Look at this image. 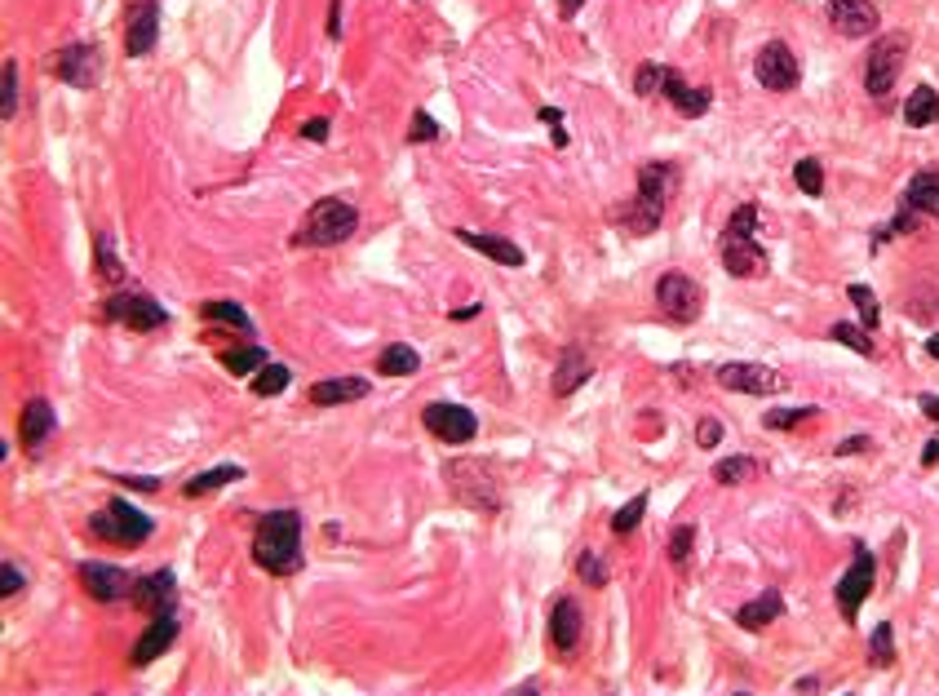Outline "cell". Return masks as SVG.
Returning a JSON list of instances; mask_svg holds the SVG:
<instances>
[{
  "instance_id": "52a82bcc",
  "label": "cell",
  "mask_w": 939,
  "mask_h": 696,
  "mask_svg": "<svg viewBox=\"0 0 939 696\" xmlns=\"http://www.w3.org/2000/svg\"><path fill=\"white\" fill-rule=\"evenodd\" d=\"M107 320L129 324V329H138V333H151V329H164V324H169V315H164V306L156 298H147V293L116 289L107 298Z\"/></svg>"
},
{
  "instance_id": "4dcf8cb0",
  "label": "cell",
  "mask_w": 939,
  "mask_h": 696,
  "mask_svg": "<svg viewBox=\"0 0 939 696\" xmlns=\"http://www.w3.org/2000/svg\"><path fill=\"white\" fill-rule=\"evenodd\" d=\"M200 315H204V320H213V324H231V329H240V333H253L249 311H244V306H235V302H204Z\"/></svg>"
},
{
  "instance_id": "8992f818",
  "label": "cell",
  "mask_w": 939,
  "mask_h": 696,
  "mask_svg": "<svg viewBox=\"0 0 939 696\" xmlns=\"http://www.w3.org/2000/svg\"><path fill=\"white\" fill-rule=\"evenodd\" d=\"M656 306L674 324H691L700 311H705V289H700V284L691 280V275H683V271H665L656 280Z\"/></svg>"
},
{
  "instance_id": "7c38bea8",
  "label": "cell",
  "mask_w": 939,
  "mask_h": 696,
  "mask_svg": "<svg viewBox=\"0 0 939 696\" xmlns=\"http://www.w3.org/2000/svg\"><path fill=\"white\" fill-rule=\"evenodd\" d=\"M448 484H452V493H457V501H466V506L497 510V484H492L488 470H483L479 462H452L448 466Z\"/></svg>"
},
{
  "instance_id": "5b68a950",
  "label": "cell",
  "mask_w": 939,
  "mask_h": 696,
  "mask_svg": "<svg viewBox=\"0 0 939 696\" xmlns=\"http://www.w3.org/2000/svg\"><path fill=\"white\" fill-rule=\"evenodd\" d=\"M904 58H908V36L904 32L877 36L869 45V58H864V89H869L873 98H886L891 94V85L900 80Z\"/></svg>"
},
{
  "instance_id": "ac0fdd59",
  "label": "cell",
  "mask_w": 939,
  "mask_h": 696,
  "mask_svg": "<svg viewBox=\"0 0 939 696\" xmlns=\"http://www.w3.org/2000/svg\"><path fill=\"white\" fill-rule=\"evenodd\" d=\"M590 373H594L590 355H585L581 346H567V351L559 355V364H554V395H559V399L576 395L585 382H590Z\"/></svg>"
},
{
  "instance_id": "ba28073f",
  "label": "cell",
  "mask_w": 939,
  "mask_h": 696,
  "mask_svg": "<svg viewBox=\"0 0 939 696\" xmlns=\"http://www.w3.org/2000/svg\"><path fill=\"white\" fill-rule=\"evenodd\" d=\"M753 76L771 94H789V89H798V58H793V49L784 40H767L758 49V58H753Z\"/></svg>"
},
{
  "instance_id": "7bdbcfd3",
  "label": "cell",
  "mask_w": 939,
  "mask_h": 696,
  "mask_svg": "<svg viewBox=\"0 0 939 696\" xmlns=\"http://www.w3.org/2000/svg\"><path fill=\"white\" fill-rule=\"evenodd\" d=\"M98 266H102V275H107L111 284L125 280V271H120V262H116V244H111V235H98Z\"/></svg>"
},
{
  "instance_id": "7a4b0ae2",
  "label": "cell",
  "mask_w": 939,
  "mask_h": 696,
  "mask_svg": "<svg viewBox=\"0 0 939 696\" xmlns=\"http://www.w3.org/2000/svg\"><path fill=\"white\" fill-rule=\"evenodd\" d=\"M359 227V209L350 200H337V196H324L306 209L302 227L293 231V244L297 249H328V244H342L350 240Z\"/></svg>"
},
{
  "instance_id": "836d02e7",
  "label": "cell",
  "mask_w": 939,
  "mask_h": 696,
  "mask_svg": "<svg viewBox=\"0 0 939 696\" xmlns=\"http://www.w3.org/2000/svg\"><path fill=\"white\" fill-rule=\"evenodd\" d=\"M288 382H293V373H288L284 364H266V368H257V377H253V395H262V399L284 395Z\"/></svg>"
},
{
  "instance_id": "f35d334b",
  "label": "cell",
  "mask_w": 939,
  "mask_h": 696,
  "mask_svg": "<svg viewBox=\"0 0 939 696\" xmlns=\"http://www.w3.org/2000/svg\"><path fill=\"white\" fill-rule=\"evenodd\" d=\"M869 665H877V670H886V665H895V630L886 626V621L873 630V643H869Z\"/></svg>"
},
{
  "instance_id": "6f0895ef",
  "label": "cell",
  "mask_w": 939,
  "mask_h": 696,
  "mask_svg": "<svg viewBox=\"0 0 939 696\" xmlns=\"http://www.w3.org/2000/svg\"><path fill=\"white\" fill-rule=\"evenodd\" d=\"M585 5V0H559V14L563 18H576V9H581Z\"/></svg>"
},
{
  "instance_id": "cb8c5ba5",
  "label": "cell",
  "mask_w": 939,
  "mask_h": 696,
  "mask_svg": "<svg viewBox=\"0 0 939 696\" xmlns=\"http://www.w3.org/2000/svg\"><path fill=\"white\" fill-rule=\"evenodd\" d=\"M173 639H178V621L169 617V612H160V621L151 626L147 634L138 639V648H133V665H151L160 657V652L173 648Z\"/></svg>"
},
{
  "instance_id": "74e56055",
  "label": "cell",
  "mask_w": 939,
  "mask_h": 696,
  "mask_svg": "<svg viewBox=\"0 0 939 696\" xmlns=\"http://www.w3.org/2000/svg\"><path fill=\"white\" fill-rule=\"evenodd\" d=\"M846 293H851V302H855V311H860V324H864V329L882 324V306H877L869 284H846Z\"/></svg>"
},
{
  "instance_id": "db71d44e",
  "label": "cell",
  "mask_w": 939,
  "mask_h": 696,
  "mask_svg": "<svg viewBox=\"0 0 939 696\" xmlns=\"http://www.w3.org/2000/svg\"><path fill=\"white\" fill-rule=\"evenodd\" d=\"M125 488H138V493H160V479H125V475H116Z\"/></svg>"
},
{
  "instance_id": "680465c9",
  "label": "cell",
  "mask_w": 939,
  "mask_h": 696,
  "mask_svg": "<svg viewBox=\"0 0 939 696\" xmlns=\"http://www.w3.org/2000/svg\"><path fill=\"white\" fill-rule=\"evenodd\" d=\"M926 351H931L935 360H939V333H931V337H926Z\"/></svg>"
},
{
  "instance_id": "484cf974",
  "label": "cell",
  "mask_w": 939,
  "mask_h": 696,
  "mask_svg": "<svg viewBox=\"0 0 939 696\" xmlns=\"http://www.w3.org/2000/svg\"><path fill=\"white\" fill-rule=\"evenodd\" d=\"M900 204H908L913 213H926V218H939V173H917L904 187Z\"/></svg>"
},
{
  "instance_id": "11a10c76",
  "label": "cell",
  "mask_w": 939,
  "mask_h": 696,
  "mask_svg": "<svg viewBox=\"0 0 939 696\" xmlns=\"http://www.w3.org/2000/svg\"><path fill=\"white\" fill-rule=\"evenodd\" d=\"M917 404H922V413L931 417V422H939V399H935V395H922Z\"/></svg>"
},
{
  "instance_id": "ab89813d",
  "label": "cell",
  "mask_w": 939,
  "mask_h": 696,
  "mask_svg": "<svg viewBox=\"0 0 939 696\" xmlns=\"http://www.w3.org/2000/svg\"><path fill=\"white\" fill-rule=\"evenodd\" d=\"M793 182H798L802 196H820V191H824V169H820V160H798V165H793Z\"/></svg>"
},
{
  "instance_id": "9a60e30c",
  "label": "cell",
  "mask_w": 939,
  "mask_h": 696,
  "mask_svg": "<svg viewBox=\"0 0 939 696\" xmlns=\"http://www.w3.org/2000/svg\"><path fill=\"white\" fill-rule=\"evenodd\" d=\"M829 23L833 32H842L846 40H860V36H873L882 14H877L873 0H829Z\"/></svg>"
},
{
  "instance_id": "d4e9b609",
  "label": "cell",
  "mask_w": 939,
  "mask_h": 696,
  "mask_svg": "<svg viewBox=\"0 0 939 696\" xmlns=\"http://www.w3.org/2000/svg\"><path fill=\"white\" fill-rule=\"evenodd\" d=\"M461 244H470V249H479L483 258L501 262V266H523V249L510 240H501V235H483V231H457Z\"/></svg>"
},
{
  "instance_id": "1f68e13d",
  "label": "cell",
  "mask_w": 939,
  "mask_h": 696,
  "mask_svg": "<svg viewBox=\"0 0 939 696\" xmlns=\"http://www.w3.org/2000/svg\"><path fill=\"white\" fill-rule=\"evenodd\" d=\"M266 364H271V355H266L262 346H240V351H226L222 355V368H226V373H235V377L257 373V368H266Z\"/></svg>"
},
{
  "instance_id": "681fc988",
  "label": "cell",
  "mask_w": 939,
  "mask_h": 696,
  "mask_svg": "<svg viewBox=\"0 0 939 696\" xmlns=\"http://www.w3.org/2000/svg\"><path fill=\"white\" fill-rule=\"evenodd\" d=\"M0 572H5V586H0V590H5V599H14V595H18V590H23V586H27V577H23V568H18V564H5V568H0Z\"/></svg>"
},
{
  "instance_id": "ffe728a7",
  "label": "cell",
  "mask_w": 939,
  "mask_h": 696,
  "mask_svg": "<svg viewBox=\"0 0 939 696\" xmlns=\"http://www.w3.org/2000/svg\"><path fill=\"white\" fill-rule=\"evenodd\" d=\"M550 643L563 657H572L576 643H581V608H576L572 599H559L550 608Z\"/></svg>"
},
{
  "instance_id": "60d3db41",
  "label": "cell",
  "mask_w": 939,
  "mask_h": 696,
  "mask_svg": "<svg viewBox=\"0 0 939 696\" xmlns=\"http://www.w3.org/2000/svg\"><path fill=\"white\" fill-rule=\"evenodd\" d=\"M665 76H669L665 63H643V67H638V76H634V94L638 98H652L656 89H665Z\"/></svg>"
},
{
  "instance_id": "30bf717a",
  "label": "cell",
  "mask_w": 939,
  "mask_h": 696,
  "mask_svg": "<svg viewBox=\"0 0 939 696\" xmlns=\"http://www.w3.org/2000/svg\"><path fill=\"white\" fill-rule=\"evenodd\" d=\"M718 382L736 395H780L784 391V373L767 364H722Z\"/></svg>"
},
{
  "instance_id": "c3c4849f",
  "label": "cell",
  "mask_w": 939,
  "mask_h": 696,
  "mask_svg": "<svg viewBox=\"0 0 939 696\" xmlns=\"http://www.w3.org/2000/svg\"><path fill=\"white\" fill-rule=\"evenodd\" d=\"M718 439H722V426L714 422V417H705V422L696 426V444L700 448H718Z\"/></svg>"
},
{
  "instance_id": "83f0119b",
  "label": "cell",
  "mask_w": 939,
  "mask_h": 696,
  "mask_svg": "<svg viewBox=\"0 0 939 696\" xmlns=\"http://www.w3.org/2000/svg\"><path fill=\"white\" fill-rule=\"evenodd\" d=\"M939 120V94L931 85H917L913 94H908L904 102V125H913V129H926V125H935Z\"/></svg>"
},
{
  "instance_id": "9f6ffc18",
  "label": "cell",
  "mask_w": 939,
  "mask_h": 696,
  "mask_svg": "<svg viewBox=\"0 0 939 696\" xmlns=\"http://www.w3.org/2000/svg\"><path fill=\"white\" fill-rule=\"evenodd\" d=\"M922 466H939V439H931V444L922 448Z\"/></svg>"
},
{
  "instance_id": "6da1fadb",
  "label": "cell",
  "mask_w": 939,
  "mask_h": 696,
  "mask_svg": "<svg viewBox=\"0 0 939 696\" xmlns=\"http://www.w3.org/2000/svg\"><path fill=\"white\" fill-rule=\"evenodd\" d=\"M253 559L257 568L275 572V577H288V572L302 568V515L297 510L266 515L253 537Z\"/></svg>"
},
{
  "instance_id": "b9f144b4",
  "label": "cell",
  "mask_w": 939,
  "mask_h": 696,
  "mask_svg": "<svg viewBox=\"0 0 939 696\" xmlns=\"http://www.w3.org/2000/svg\"><path fill=\"white\" fill-rule=\"evenodd\" d=\"M0 116L14 120L18 116V63L5 58V94H0Z\"/></svg>"
},
{
  "instance_id": "603a6c76",
  "label": "cell",
  "mask_w": 939,
  "mask_h": 696,
  "mask_svg": "<svg viewBox=\"0 0 939 696\" xmlns=\"http://www.w3.org/2000/svg\"><path fill=\"white\" fill-rule=\"evenodd\" d=\"M660 218H665V204L652 200V196H634V204H625V209H616V227H625L629 235H647L660 227Z\"/></svg>"
},
{
  "instance_id": "9c48e42d",
  "label": "cell",
  "mask_w": 939,
  "mask_h": 696,
  "mask_svg": "<svg viewBox=\"0 0 939 696\" xmlns=\"http://www.w3.org/2000/svg\"><path fill=\"white\" fill-rule=\"evenodd\" d=\"M160 36V5L156 0H125V54L142 58L151 54Z\"/></svg>"
},
{
  "instance_id": "2e32d148",
  "label": "cell",
  "mask_w": 939,
  "mask_h": 696,
  "mask_svg": "<svg viewBox=\"0 0 939 696\" xmlns=\"http://www.w3.org/2000/svg\"><path fill=\"white\" fill-rule=\"evenodd\" d=\"M54 67L71 89H94L98 76H102V54L94 45H67L63 54L54 58Z\"/></svg>"
},
{
  "instance_id": "d6986e66",
  "label": "cell",
  "mask_w": 939,
  "mask_h": 696,
  "mask_svg": "<svg viewBox=\"0 0 939 696\" xmlns=\"http://www.w3.org/2000/svg\"><path fill=\"white\" fill-rule=\"evenodd\" d=\"M133 603H138L142 612H151V617H160V612H169V595H173V572L160 568V572H147V577L133 581Z\"/></svg>"
},
{
  "instance_id": "8d00e7d4",
  "label": "cell",
  "mask_w": 939,
  "mask_h": 696,
  "mask_svg": "<svg viewBox=\"0 0 939 696\" xmlns=\"http://www.w3.org/2000/svg\"><path fill=\"white\" fill-rule=\"evenodd\" d=\"M643 515H647V493H638V497H629L625 506L612 515V532H616V537H625V532H634L638 524H643Z\"/></svg>"
},
{
  "instance_id": "7402d4cb",
  "label": "cell",
  "mask_w": 939,
  "mask_h": 696,
  "mask_svg": "<svg viewBox=\"0 0 939 696\" xmlns=\"http://www.w3.org/2000/svg\"><path fill=\"white\" fill-rule=\"evenodd\" d=\"M373 395V386L364 377H328V382H315L311 386V404L319 408H333V404H355V399Z\"/></svg>"
},
{
  "instance_id": "d6a6232c",
  "label": "cell",
  "mask_w": 939,
  "mask_h": 696,
  "mask_svg": "<svg viewBox=\"0 0 939 696\" xmlns=\"http://www.w3.org/2000/svg\"><path fill=\"white\" fill-rule=\"evenodd\" d=\"M829 337H833V342H842V346H851V351L864 355V360H873V351H877V346H873V333L864 329V324H833Z\"/></svg>"
},
{
  "instance_id": "4fadbf2b",
  "label": "cell",
  "mask_w": 939,
  "mask_h": 696,
  "mask_svg": "<svg viewBox=\"0 0 939 696\" xmlns=\"http://www.w3.org/2000/svg\"><path fill=\"white\" fill-rule=\"evenodd\" d=\"M873 555L864 546H855V564L846 568V577L838 581V603H842V617L846 621H855V612H860V603L869 599V590H873Z\"/></svg>"
},
{
  "instance_id": "f546056e",
  "label": "cell",
  "mask_w": 939,
  "mask_h": 696,
  "mask_svg": "<svg viewBox=\"0 0 939 696\" xmlns=\"http://www.w3.org/2000/svg\"><path fill=\"white\" fill-rule=\"evenodd\" d=\"M377 368H381L386 377H408V373H417V368H421V355L412 351V346L395 342V346H386V351H381Z\"/></svg>"
},
{
  "instance_id": "e0dca14e",
  "label": "cell",
  "mask_w": 939,
  "mask_h": 696,
  "mask_svg": "<svg viewBox=\"0 0 939 696\" xmlns=\"http://www.w3.org/2000/svg\"><path fill=\"white\" fill-rule=\"evenodd\" d=\"M58 431V417H54V404L45 399H27L23 413H18V435H23V448L27 453H40L45 439Z\"/></svg>"
},
{
  "instance_id": "44dd1931",
  "label": "cell",
  "mask_w": 939,
  "mask_h": 696,
  "mask_svg": "<svg viewBox=\"0 0 939 696\" xmlns=\"http://www.w3.org/2000/svg\"><path fill=\"white\" fill-rule=\"evenodd\" d=\"M660 94H665L669 102H674V107H678V116H687V120L705 116V111H709V102H714V94H709L705 85H700V89H691L687 80L674 71V67H669V76H665V89H660Z\"/></svg>"
},
{
  "instance_id": "8fae6325",
  "label": "cell",
  "mask_w": 939,
  "mask_h": 696,
  "mask_svg": "<svg viewBox=\"0 0 939 696\" xmlns=\"http://www.w3.org/2000/svg\"><path fill=\"white\" fill-rule=\"evenodd\" d=\"M421 426L435 439H443V444H466V439H474V431H479L474 413L461 404H430L426 413H421Z\"/></svg>"
},
{
  "instance_id": "277c9868",
  "label": "cell",
  "mask_w": 939,
  "mask_h": 696,
  "mask_svg": "<svg viewBox=\"0 0 939 696\" xmlns=\"http://www.w3.org/2000/svg\"><path fill=\"white\" fill-rule=\"evenodd\" d=\"M89 532L111 541V546H142V541L151 537V519L142 515L133 501L116 497V501H107V510H98V515L89 519Z\"/></svg>"
},
{
  "instance_id": "bcb514c9",
  "label": "cell",
  "mask_w": 939,
  "mask_h": 696,
  "mask_svg": "<svg viewBox=\"0 0 939 696\" xmlns=\"http://www.w3.org/2000/svg\"><path fill=\"white\" fill-rule=\"evenodd\" d=\"M691 541H696V528H674V537H669V559L674 564H687V555H691Z\"/></svg>"
},
{
  "instance_id": "3957f363",
  "label": "cell",
  "mask_w": 939,
  "mask_h": 696,
  "mask_svg": "<svg viewBox=\"0 0 939 696\" xmlns=\"http://www.w3.org/2000/svg\"><path fill=\"white\" fill-rule=\"evenodd\" d=\"M753 227H758V209H753V204H740L727 218V231H722V271L736 275V280H749V275L767 271V253L753 240Z\"/></svg>"
},
{
  "instance_id": "e575fe53",
  "label": "cell",
  "mask_w": 939,
  "mask_h": 696,
  "mask_svg": "<svg viewBox=\"0 0 939 696\" xmlns=\"http://www.w3.org/2000/svg\"><path fill=\"white\" fill-rule=\"evenodd\" d=\"M753 475H758V462H753V457H722L714 466L718 484H749Z\"/></svg>"
},
{
  "instance_id": "816d5d0a",
  "label": "cell",
  "mask_w": 939,
  "mask_h": 696,
  "mask_svg": "<svg viewBox=\"0 0 939 696\" xmlns=\"http://www.w3.org/2000/svg\"><path fill=\"white\" fill-rule=\"evenodd\" d=\"M302 138H306V142H324V138H328V120H324V116H319V120H306V125H302Z\"/></svg>"
},
{
  "instance_id": "f6af8a7d",
  "label": "cell",
  "mask_w": 939,
  "mask_h": 696,
  "mask_svg": "<svg viewBox=\"0 0 939 696\" xmlns=\"http://www.w3.org/2000/svg\"><path fill=\"white\" fill-rule=\"evenodd\" d=\"M576 572H581V581H590V586H607V568L594 550H585V555L576 559Z\"/></svg>"
},
{
  "instance_id": "7dc6e473",
  "label": "cell",
  "mask_w": 939,
  "mask_h": 696,
  "mask_svg": "<svg viewBox=\"0 0 939 696\" xmlns=\"http://www.w3.org/2000/svg\"><path fill=\"white\" fill-rule=\"evenodd\" d=\"M541 116V125H550L554 129V147H567V129H563V111L559 107H541L536 111Z\"/></svg>"
},
{
  "instance_id": "f907efd6",
  "label": "cell",
  "mask_w": 939,
  "mask_h": 696,
  "mask_svg": "<svg viewBox=\"0 0 939 696\" xmlns=\"http://www.w3.org/2000/svg\"><path fill=\"white\" fill-rule=\"evenodd\" d=\"M342 36V0H328V40Z\"/></svg>"
},
{
  "instance_id": "d590c367",
  "label": "cell",
  "mask_w": 939,
  "mask_h": 696,
  "mask_svg": "<svg viewBox=\"0 0 939 696\" xmlns=\"http://www.w3.org/2000/svg\"><path fill=\"white\" fill-rule=\"evenodd\" d=\"M815 417H820V408H771V413L762 417V426H767V431H793V426L815 422Z\"/></svg>"
},
{
  "instance_id": "5bb4252c",
  "label": "cell",
  "mask_w": 939,
  "mask_h": 696,
  "mask_svg": "<svg viewBox=\"0 0 939 696\" xmlns=\"http://www.w3.org/2000/svg\"><path fill=\"white\" fill-rule=\"evenodd\" d=\"M76 572H80V586L89 590V599H98V603H116L133 590V577L116 564H98V559H89V564H80Z\"/></svg>"
},
{
  "instance_id": "f5cc1de1",
  "label": "cell",
  "mask_w": 939,
  "mask_h": 696,
  "mask_svg": "<svg viewBox=\"0 0 939 696\" xmlns=\"http://www.w3.org/2000/svg\"><path fill=\"white\" fill-rule=\"evenodd\" d=\"M864 448H869V435H851V439H842V444H838V457L864 453Z\"/></svg>"
},
{
  "instance_id": "f1b7e54d",
  "label": "cell",
  "mask_w": 939,
  "mask_h": 696,
  "mask_svg": "<svg viewBox=\"0 0 939 696\" xmlns=\"http://www.w3.org/2000/svg\"><path fill=\"white\" fill-rule=\"evenodd\" d=\"M235 479H244V466H213V470H204V475H195L187 479V497H209V493H218L222 484H235Z\"/></svg>"
},
{
  "instance_id": "ee69618b",
  "label": "cell",
  "mask_w": 939,
  "mask_h": 696,
  "mask_svg": "<svg viewBox=\"0 0 939 696\" xmlns=\"http://www.w3.org/2000/svg\"><path fill=\"white\" fill-rule=\"evenodd\" d=\"M435 138H443V129L430 120V111H417L412 116V133H408V147H417V142H435Z\"/></svg>"
},
{
  "instance_id": "4316f807",
  "label": "cell",
  "mask_w": 939,
  "mask_h": 696,
  "mask_svg": "<svg viewBox=\"0 0 939 696\" xmlns=\"http://www.w3.org/2000/svg\"><path fill=\"white\" fill-rule=\"evenodd\" d=\"M780 612H784V599L776 595V590H767V595H762V599L745 603V608L736 612V621H740V630H753V634H758V630H767L771 621L780 617Z\"/></svg>"
}]
</instances>
